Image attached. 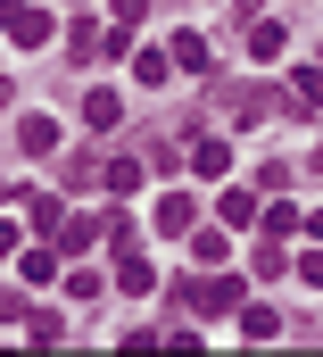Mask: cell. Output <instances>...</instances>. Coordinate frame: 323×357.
Wrapping results in <instances>:
<instances>
[{"instance_id":"obj_7","label":"cell","mask_w":323,"mask_h":357,"mask_svg":"<svg viewBox=\"0 0 323 357\" xmlns=\"http://www.w3.org/2000/svg\"><path fill=\"white\" fill-rule=\"evenodd\" d=\"M91 241H100L91 216H58V250H91Z\"/></svg>"},{"instance_id":"obj_19","label":"cell","mask_w":323,"mask_h":357,"mask_svg":"<svg viewBox=\"0 0 323 357\" xmlns=\"http://www.w3.org/2000/svg\"><path fill=\"white\" fill-rule=\"evenodd\" d=\"M0 150H8V142H0Z\"/></svg>"},{"instance_id":"obj_1","label":"cell","mask_w":323,"mask_h":357,"mask_svg":"<svg viewBox=\"0 0 323 357\" xmlns=\"http://www.w3.org/2000/svg\"><path fill=\"white\" fill-rule=\"evenodd\" d=\"M0 25H8L17 42H33V50L50 42V8H17V0H0Z\"/></svg>"},{"instance_id":"obj_13","label":"cell","mask_w":323,"mask_h":357,"mask_svg":"<svg viewBox=\"0 0 323 357\" xmlns=\"http://www.w3.org/2000/svg\"><path fill=\"white\" fill-rule=\"evenodd\" d=\"M17 274H25V282H50V274H58V258H50V250H25V258H17Z\"/></svg>"},{"instance_id":"obj_11","label":"cell","mask_w":323,"mask_h":357,"mask_svg":"<svg viewBox=\"0 0 323 357\" xmlns=\"http://www.w3.org/2000/svg\"><path fill=\"white\" fill-rule=\"evenodd\" d=\"M290 100H299V108H315V100H323V59H315V67H299V84H290Z\"/></svg>"},{"instance_id":"obj_17","label":"cell","mask_w":323,"mask_h":357,"mask_svg":"<svg viewBox=\"0 0 323 357\" xmlns=\"http://www.w3.org/2000/svg\"><path fill=\"white\" fill-rule=\"evenodd\" d=\"M8 250H17V225H0V258H8Z\"/></svg>"},{"instance_id":"obj_12","label":"cell","mask_w":323,"mask_h":357,"mask_svg":"<svg viewBox=\"0 0 323 357\" xmlns=\"http://www.w3.org/2000/svg\"><path fill=\"white\" fill-rule=\"evenodd\" d=\"M100 183H108V191H133V183H141V167H133V158H108V167H100Z\"/></svg>"},{"instance_id":"obj_18","label":"cell","mask_w":323,"mask_h":357,"mask_svg":"<svg viewBox=\"0 0 323 357\" xmlns=\"http://www.w3.org/2000/svg\"><path fill=\"white\" fill-rule=\"evenodd\" d=\"M0 100H8V84H0Z\"/></svg>"},{"instance_id":"obj_3","label":"cell","mask_w":323,"mask_h":357,"mask_svg":"<svg viewBox=\"0 0 323 357\" xmlns=\"http://www.w3.org/2000/svg\"><path fill=\"white\" fill-rule=\"evenodd\" d=\"M17 150H25V158H50V150H58V125H50V116L33 108V116L17 125Z\"/></svg>"},{"instance_id":"obj_5","label":"cell","mask_w":323,"mask_h":357,"mask_svg":"<svg viewBox=\"0 0 323 357\" xmlns=\"http://www.w3.org/2000/svg\"><path fill=\"white\" fill-rule=\"evenodd\" d=\"M83 116H91V133H108V125H116V116H125V100H116V91H83Z\"/></svg>"},{"instance_id":"obj_15","label":"cell","mask_w":323,"mask_h":357,"mask_svg":"<svg viewBox=\"0 0 323 357\" xmlns=\"http://www.w3.org/2000/svg\"><path fill=\"white\" fill-rule=\"evenodd\" d=\"M241 333H249V341H274L282 324H274V307H249V316H241Z\"/></svg>"},{"instance_id":"obj_4","label":"cell","mask_w":323,"mask_h":357,"mask_svg":"<svg viewBox=\"0 0 323 357\" xmlns=\"http://www.w3.org/2000/svg\"><path fill=\"white\" fill-rule=\"evenodd\" d=\"M17 208H25L33 233H58V199H50V191H17Z\"/></svg>"},{"instance_id":"obj_6","label":"cell","mask_w":323,"mask_h":357,"mask_svg":"<svg viewBox=\"0 0 323 357\" xmlns=\"http://www.w3.org/2000/svg\"><path fill=\"white\" fill-rule=\"evenodd\" d=\"M166 59H174L182 75H199V67H207V42H199V33H174V50H166Z\"/></svg>"},{"instance_id":"obj_8","label":"cell","mask_w":323,"mask_h":357,"mask_svg":"<svg viewBox=\"0 0 323 357\" xmlns=\"http://www.w3.org/2000/svg\"><path fill=\"white\" fill-rule=\"evenodd\" d=\"M191 167H199V175H224L233 150H224V142H191Z\"/></svg>"},{"instance_id":"obj_16","label":"cell","mask_w":323,"mask_h":357,"mask_svg":"<svg viewBox=\"0 0 323 357\" xmlns=\"http://www.w3.org/2000/svg\"><path fill=\"white\" fill-rule=\"evenodd\" d=\"M265 116V91H233V125H257Z\"/></svg>"},{"instance_id":"obj_14","label":"cell","mask_w":323,"mask_h":357,"mask_svg":"<svg viewBox=\"0 0 323 357\" xmlns=\"http://www.w3.org/2000/svg\"><path fill=\"white\" fill-rule=\"evenodd\" d=\"M249 50H257V59H282V25H274V17H265V25H257V33H249Z\"/></svg>"},{"instance_id":"obj_10","label":"cell","mask_w":323,"mask_h":357,"mask_svg":"<svg viewBox=\"0 0 323 357\" xmlns=\"http://www.w3.org/2000/svg\"><path fill=\"white\" fill-rule=\"evenodd\" d=\"M116 291H150V266H141L133 250H116Z\"/></svg>"},{"instance_id":"obj_9","label":"cell","mask_w":323,"mask_h":357,"mask_svg":"<svg viewBox=\"0 0 323 357\" xmlns=\"http://www.w3.org/2000/svg\"><path fill=\"white\" fill-rule=\"evenodd\" d=\"M216 216H224V225H233V233H241L249 216H257V199H249V191H224V199H216Z\"/></svg>"},{"instance_id":"obj_2","label":"cell","mask_w":323,"mask_h":357,"mask_svg":"<svg viewBox=\"0 0 323 357\" xmlns=\"http://www.w3.org/2000/svg\"><path fill=\"white\" fill-rule=\"evenodd\" d=\"M191 216H199V199H191V191H166L158 208H150V225H158V233H191Z\"/></svg>"}]
</instances>
